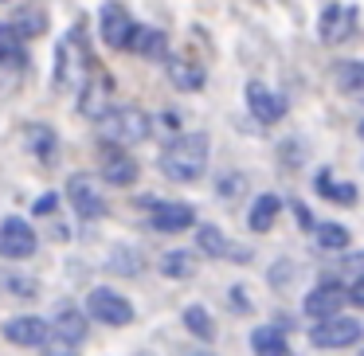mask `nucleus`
<instances>
[{"instance_id": "35", "label": "nucleus", "mask_w": 364, "mask_h": 356, "mask_svg": "<svg viewBox=\"0 0 364 356\" xmlns=\"http://www.w3.org/2000/svg\"><path fill=\"white\" fill-rule=\"evenodd\" d=\"M231 301H235V313H251V301H247L243 286H235V290H231Z\"/></svg>"}, {"instance_id": "25", "label": "nucleus", "mask_w": 364, "mask_h": 356, "mask_svg": "<svg viewBox=\"0 0 364 356\" xmlns=\"http://www.w3.org/2000/svg\"><path fill=\"white\" fill-rule=\"evenodd\" d=\"M24 59H28L24 55V40L4 24V28H0V63H4V67H24Z\"/></svg>"}, {"instance_id": "32", "label": "nucleus", "mask_w": 364, "mask_h": 356, "mask_svg": "<svg viewBox=\"0 0 364 356\" xmlns=\"http://www.w3.org/2000/svg\"><path fill=\"white\" fill-rule=\"evenodd\" d=\"M220 192H223V196H239V192H243V176L228 173V180H220Z\"/></svg>"}, {"instance_id": "38", "label": "nucleus", "mask_w": 364, "mask_h": 356, "mask_svg": "<svg viewBox=\"0 0 364 356\" xmlns=\"http://www.w3.org/2000/svg\"><path fill=\"white\" fill-rule=\"evenodd\" d=\"M270 356H294V352H290V348H278V352H270Z\"/></svg>"}, {"instance_id": "13", "label": "nucleus", "mask_w": 364, "mask_h": 356, "mask_svg": "<svg viewBox=\"0 0 364 356\" xmlns=\"http://www.w3.org/2000/svg\"><path fill=\"white\" fill-rule=\"evenodd\" d=\"M110 90H114V79H110L106 71H98L95 63H90V82L79 90V106H82V114H87V118H102Z\"/></svg>"}, {"instance_id": "17", "label": "nucleus", "mask_w": 364, "mask_h": 356, "mask_svg": "<svg viewBox=\"0 0 364 356\" xmlns=\"http://www.w3.org/2000/svg\"><path fill=\"white\" fill-rule=\"evenodd\" d=\"M196 239H200V251L204 254H212V259H251V251H239V247H231L228 243V235H223L220 227H212V223H204V227L196 231Z\"/></svg>"}, {"instance_id": "20", "label": "nucleus", "mask_w": 364, "mask_h": 356, "mask_svg": "<svg viewBox=\"0 0 364 356\" xmlns=\"http://www.w3.org/2000/svg\"><path fill=\"white\" fill-rule=\"evenodd\" d=\"M9 28L20 36V40H36V36L48 32V12H43V4H24V9L12 16Z\"/></svg>"}, {"instance_id": "2", "label": "nucleus", "mask_w": 364, "mask_h": 356, "mask_svg": "<svg viewBox=\"0 0 364 356\" xmlns=\"http://www.w3.org/2000/svg\"><path fill=\"white\" fill-rule=\"evenodd\" d=\"M102 129H106L110 141L134 145V141H145V137L153 134V122H149V114L137 110V106H118V110L102 114Z\"/></svg>"}, {"instance_id": "21", "label": "nucleus", "mask_w": 364, "mask_h": 356, "mask_svg": "<svg viewBox=\"0 0 364 356\" xmlns=\"http://www.w3.org/2000/svg\"><path fill=\"white\" fill-rule=\"evenodd\" d=\"M278 212H282V200H278V196H270V192H267V196H259V200L251 204V212H247V227H251L255 235H262V231H270V227H274Z\"/></svg>"}, {"instance_id": "33", "label": "nucleus", "mask_w": 364, "mask_h": 356, "mask_svg": "<svg viewBox=\"0 0 364 356\" xmlns=\"http://www.w3.org/2000/svg\"><path fill=\"white\" fill-rule=\"evenodd\" d=\"M32 212H36V215H51V212H55V192H48V196H40V200H36V207H32Z\"/></svg>"}, {"instance_id": "37", "label": "nucleus", "mask_w": 364, "mask_h": 356, "mask_svg": "<svg viewBox=\"0 0 364 356\" xmlns=\"http://www.w3.org/2000/svg\"><path fill=\"white\" fill-rule=\"evenodd\" d=\"M176 126H181V118H176V114L168 110V114H165V129H176Z\"/></svg>"}, {"instance_id": "10", "label": "nucleus", "mask_w": 364, "mask_h": 356, "mask_svg": "<svg viewBox=\"0 0 364 356\" xmlns=\"http://www.w3.org/2000/svg\"><path fill=\"white\" fill-rule=\"evenodd\" d=\"M247 106H251L255 122L259 126H274L286 114V98H278L267 82H247Z\"/></svg>"}, {"instance_id": "22", "label": "nucleus", "mask_w": 364, "mask_h": 356, "mask_svg": "<svg viewBox=\"0 0 364 356\" xmlns=\"http://www.w3.org/2000/svg\"><path fill=\"white\" fill-rule=\"evenodd\" d=\"M129 48H134L141 59H165L168 40H165V32H157V28H134V40H129Z\"/></svg>"}, {"instance_id": "7", "label": "nucleus", "mask_w": 364, "mask_h": 356, "mask_svg": "<svg viewBox=\"0 0 364 356\" xmlns=\"http://www.w3.org/2000/svg\"><path fill=\"white\" fill-rule=\"evenodd\" d=\"M98 28H102L106 48H114V51H129V40H134L137 20L129 16V12L122 9V4H102V16H98Z\"/></svg>"}, {"instance_id": "23", "label": "nucleus", "mask_w": 364, "mask_h": 356, "mask_svg": "<svg viewBox=\"0 0 364 356\" xmlns=\"http://www.w3.org/2000/svg\"><path fill=\"white\" fill-rule=\"evenodd\" d=\"M333 79H337V90H341V95L364 102V63H341L337 71H333Z\"/></svg>"}, {"instance_id": "12", "label": "nucleus", "mask_w": 364, "mask_h": 356, "mask_svg": "<svg viewBox=\"0 0 364 356\" xmlns=\"http://www.w3.org/2000/svg\"><path fill=\"white\" fill-rule=\"evenodd\" d=\"M345 301H348V290L341 282H321L306 293V313L314 317V321L317 317H333V313H341Z\"/></svg>"}, {"instance_id": "4", "label": "nucleus", "mask_w": 364, "mask_h": 356, "mask_svg": "<svg viewBox=\"0 0 364 356\" xmlns=\"http://www.w3.org/2000/svg\"><path fill=\"white\" fill-rule=\"evenodd\" d=\"M87 317H95V321L102 325H114V329H122V325L134 321V306H129L122 293L106 290V286H98V290H90L87 298Z\"/></svg>"}, {"instance_id": "34", "label": "nucleus", "mask_w": 364, "mask_h": 356, "mask_svg": "<svg viewBox=\"0 0 364 356\" xmlns=\"http://www.w3.org/2000/svg\"><path fill=\"white\" fill-rule=\"evenodd\" d=\"M348 301H353V306H360V309H364V274L356 278L353 286H348Z\"/></svg>"}, {"instance_id": "24", "label": "nucleus", "mask_w": 364, "mask_h": 356, "mask_svg": "<svg viewBox=\"0 0 364 356\" xmlns=\"http://www.w3.org/2000/svg\"><path fill=\"white\" fill-rule=\"evenodd\" d=\"M314 239L321 251H345L348 247V227H341V223H314Z\"/></svg>"}, {"instance_id": "6", "label": "nucleus", "mask_w": 364, "mask_h": 356, "mask_svg": "<svg viewBox=\"0 0 364 356\" xmlns=\"http://www.w3.org/2000/svg\"><path fill=\"white\" fill-rule=\"evenodd\" d=\"M67 200H71V207H75L79 220H98V215L106 212L102 188H98V180H95V176H87V173H79V176L67 180Z\"/></svg>"}, {"instance_id": "19", "label": "nucleus", "mask_w": 364, "mask_h": 356, "mask_svg": "<svg viewBox=\"0 0 364 356\" xmlns=\"http://www.w3.org/2000/svg\"><path fill=\"white\" fill-rule=\"evenodd\" d=\"M87 309H75L71 301H67V306H59L55 309V321L48 325V329H55V333H63V337H71V340H87Z\"/></svg>"}, {"instance_id": "31", "label": "nucleus", "mask_w": 364, "mask_h": 356, "mask_svg": "<svg viewBox=\"0 0 364 356\" xmlns=\"http://www.w3.org/2000/svg\"><path fill=\"white\" fill-rule=\"evenodd\" d=\"M4 286H9L12 293H24V298L36 293V282H28V278H4Z\"/></svg>"}, {"instance_id": "39", "label": "nucleus", "mask_w": 364, "mask_h": 356, "mask_svg": "<svg viewBox=\"0 0 364 356\" xmlns=\"http://www.w3.org/2000/svg\"><path fill=\"white\" fill-rule=\"evenodd\" d=\"M360 137H364V122H360Z\"/></svg>"}, {"instance_id": "14", "label": "nucleus", "mask_w": 364, "mask_h": 356, "mask_svg": "<svg viewBox=\"0 0 364 356\" xmlns=\"http://www.w3.org/2000/svg\"><path fill=\"white\" fill-rule=\"evenodd\" d=\"M153 231H165V235H176V231H188L196 223V212L188 204H157L153 207Z\"/></svg>"}, {"instance_id": "18", "label": "nucleus", "mask_w": 364, "mask_h": 356, "mask_svg": "<svg viewBox=\"0 0 364 356\" xmlns=\"http://www.w3.org/2000/svg\"><path fill=\"white\" fill-rule=\"evenodd\" d=\"M24 141H28V149H32V157H40L43 165H51V161L59 157V137L51 126H40V122L24 126Z\"/></svg>"}, {"instance_id": "1", "label": "nucleus", "mask_w": 364, "mask_h": 356, "mask_svg": "<svg viewBox=\"0 0 364 356\" xmlns=\"http://www.w3.org/2000/svg\"><path fill=\"white\" fill-rule=\"evenodd\" d=\"M204 168H208V137L204 134H181L161 153V173L168 180H181V184L200 180Z\"/></svg>"}, {"instance_id": "5", "label": "nucleus", "mask_w": 364, "mask_h": 356, "mask_svg": "<svg viewBox=\"0 0 364 356\" xmlns=\"http://www.w3.org/2000/svg\"><path fill=\"white\" fill-rule=\"evenodd\" d=\"M36 247H40V239H36V231H32V223H28V220L9 215V220L0 223V254H4V259H12V262L32 259Z\"/></svg>"}, {"instance_id": "8", "label": "nucleus", "mask_w": 364, "mask_h": 356, "mask_svg": "<svg viewBox=\"0 0 364 356\" xmlns=\"http://www.w3.org/2000/svg\"><path fill=\"white\" fill-rule=\"evenodd\" d=\"M79 59H87V48H82V32L75 28L71 36L59 40V51H55V87L59 90L75 87V79H79Z\"/></svg>"}, {"instance_id": "16", "label": "nucleus", "mask_w": 364, "mask_h": 356, "mask_svg": "<svg viewBox=\"0 0 364 356\" xmlns=\"http://www.w3.org/2000/svg\"><path fill=\"white\" fill-rule=\"evenodd\" d=\"M4 337H9V345L40 348V340L48 337V325H43L40 317H12V321L4 325Z\"/></svg>"}, {"instance_id": "40", "label": "nucleus", "mask_w": 364, "mask_h": 356, "mask_svg": "<svg viewBox=\"0 0 364 356\" xmlns=\"http://www.w3.org/2000/svg\"><path fill=\"white\" fill-rule=\"evenodd\" d=\"M141 356H149V352H141Z\"/></svg>"}, {"instance_id": "28", "label": "nucleus", "mask_w": 364, "mask_h": 356, "mask_svg": "<svg viewBox=\"0 0 364 356\" xmlns=\"http://www.w3.org/2000/svg\"><path fill=\"white\" fill-rule=\"evenodd\" d=\"M251 348H255V356H270V352H278V348H286V337L274 325H259V329L251 333Z\"/></svg>"}, {"instance_id": "30", "label": "nucleus", "mask_w": 364, "mask_h": 356, "mask_svg": "<svg viewBox=\"0 0 364 356\" xmlns=\"http://www.w3.org/2000/svg\"><path fill=\"white\" fill-rule=\"evenodd\" d=\"M40 348H43V356H79V340L63 337V333H55V329H48V337L40 340Z\"/></svg>"}, {"instance_id": "36", "label": "nucleus", "mask_w": 364, "mask_h": 356, "mask_svg": "<svg viewBox=\"0 0 364 356\" xmlns=\"http://www.w3.org/2000/svg\"><path fill=\"white\" fill-rule=\"evenodd\" d=\"M294 215H298V223H301V227H314V220H309V212H306L301 204H294Z\"/></svg>"}, {"instance_id": "9", "label": "nucleus", "mask_w": 364, "mask_h": 356, "mask_svg": "<svg viewBox=\"0 0 364 356\" xmlns=\"http://www.w3.org/2000/svg\"><path fill=\"white\" fill-rule=\"evenodd\" d=\"M98 168H102L106 184H118V188H126V184L137 180V161L129 157L118 141H110V145L98 149Z\"/></svg>"}, {"instance_id": "3", "label": "nucleus", "mask_w": 364, "mask_h": 356, "mask_svg": "<svg viewBox=\"0 0 364 356\" xmlns=\"http://www.w3.org/2000/svg\"><path fill=\"white\" fill-rule=\"evenodd\" d=\"M360 333H364L360 321L333 313V317H317V325L309 329V340H314L317 348H348V345L360 340Z\"/></svg>"}, {"instance_id": "26", "label": "nucleus", "mask_w": 364, "mask_h": 356, "mask_svg": "<svg viewBox=\"0 0 364 356\" xmlns=\"http://www.w3.org/2000/svg\"><path fill=\"white\" fill-rule=\"evenodd\" d=\"M317 192H321V196L325 200H333V204H356V188H353V184H345V180H333V176L329 173H317Z\"/></svg>"}, {"instance_id": "29", "label": "nucleus", "mask_w": 364, "mask_h": 356, "mask_svg": "<svg viewBox=\"0 0 364 356\" xmlns=\"http://www.w3.org/2000/svg\"><path fill=\"white\" fill-rule=\"evenodd\" d=\"M184 325H188V333H196L200 340H215V321H212V313H208L204 306L184 309Z\"/></svg>"}, {"instance_id": "41", "label": "nucleus", "mask_w": 364, "mask_h": 356, "mask_svg": "<svg viewBox=\"0 0 364 356\" xmlns=\"http://www.w3.org/2000/svg\"><path fill=\"white\" fill-rule=\"evenodd\" d=\"M360 356H364V352H360Z\"/></svg>"}, {"instance_id": "27", "label": "nucleus", "mask_w": 364, "mask_h": 356, "mask_svg": "<svg viewBox=\"0 0 364 356\" xmlns=\"http://www.w3.org/2000/svg\"><path fill=\"white\" fill-rule=\"evenodd\" d=\"M161 270H165V278H192L196 274V254L192 251H168L165 259H161Z\"/></svg>"}, {"instance_id": "11", "label": "nucleus", "mask_w": 364, "mask_h": 356, "mask_svg": "<svg viewBox=\"0 0 364 356\" xmlns=\"http://www.w3.org/2000/svg\"><path fill=\"white\" fill-rule=\"evenodd\" d=\"M356 32V9L353 4H329V9L321 12V40L325 43H345L348 36Z\"/></svg>"}, {"instance_id": "15", "label": "nucleus", "mask_w": 364, "mask_h": 356, "mask_svg": "<svg viewBox=\"0 0 364 356\" xmlns=\"http://www.w3.org/2000/svg\"><path fill=\"white\" fill-rule=\"evenodd\" d=\"M165 71H168V82H173L176 90H200L204 87V67L192 63L188 55H168Z\"/></svg>"}]
</instances>
